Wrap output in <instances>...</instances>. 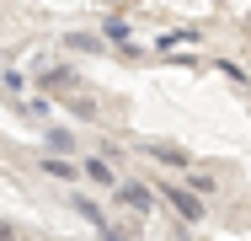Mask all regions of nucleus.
Segmentation results:
<instances>
[{"label":"nucleus","instance_id":"1","mask_svg":"<svg viewBox=\"0 0 251 241\" xmlns=\"http://www.w3.org/2000/svg\"><path fill=\"white\" fill-rule=\"evenodd\" d=\"M171 204H176V209H182L187 220H203V209H198V204H193V198H187V193H171Z\"/></svg>","mask_w":251,"mask_h":241}]
</instances>
